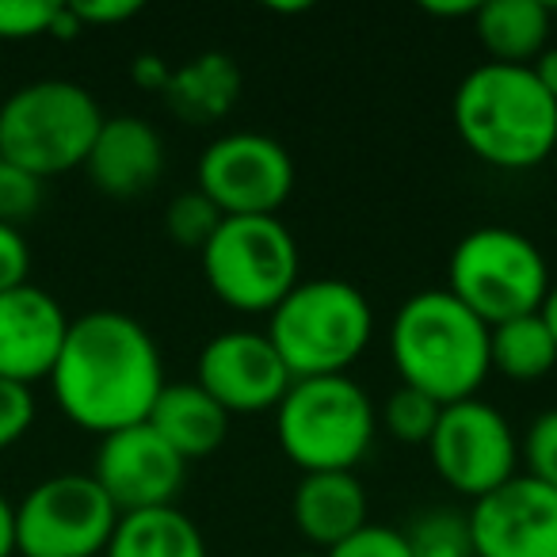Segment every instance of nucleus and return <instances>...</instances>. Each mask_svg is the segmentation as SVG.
<instances>
[{"label": "nucleus", "instance_id": "1", "mask_svg": "<svg viewBox=\"0 0 557 557\" xmlns=\"http://www.w3.org/2000/svg\"><path fill=\"white\" fill-rule=\"evenodd\" d=\"M47 382L65 420L103 440L146 424L164 389V359L153 333L131 313L92 310L70 321Z\"/></svg>", "mask_w": 557, "mask_h": 557}, {"label": "nucleus", "instance_id": "2", "mask_svg": "<svg viewBox=\"0 0 557 557\" xmlns=\"http://www.w3.org/2000/svg\"><path fill=\"white\" fill-rule=\"evenodd\" d=\"M450 123L478 161L500 172L539 169L557 146V100L531 65H473L455 88Z\"/></svg>", "mask_w": 557, "mask_h": 557}, {"label": "nucleus", "instance_id": "3", "mask_svg": "<svg viewBox=\"0 0 557 557\" xmlns=\"http://www.w3.org/2000/svg\"><path fill=\"white\" fill-rule=\"evenodd\" d=\"M389 359L401 379L440 405L478 397L488 379V325L447 287L417 290L389 321Z\"/></svg>", "mask_w": 557, "mask_h": 557}, {"label": "nucleus", "instance_id": "4", "mask_svg": "<svg viewBox=\"0 0 557 557\" xmlns=\"http://www.w3.org/2000/svg\"><path fill=\"white\" fill-rule=\"evenodd\" d=\"M268 341L287 363L290 379L348 374L374 336L371 298L336 275L302 278L268 313Z\"/></svg>", "mask_w": 557, "mask_h": 557}, {"label": "nucleus", "instance_id": "5", "mask_svg": "<svg viewBox=\"0 0 557 557\" xmlns=\"http://www.w3.org/2000/svg\"><path fill=\"white\" fill-rule=\"evenodd\" d=\"M96 96L77 81L42 77L0 103V161L39 180L85 169L103 126Z\"/></svg>", "mask_w": 557, "mask_h": 557}, {"label": "nucleus", "instance_id": "6", "mask_svg": "<svg viewBox=\"0 0 557 557\" xmlns=\"http://www.w3.org/2000/svg\"><path fill=\"white\" fill-rule=\"evenodd\" d=\"M379 432V409L351 374L295 379L275 409V440L302 473L356 470Z\"/></svg>", "mask_w": 557, "mask_h": 557}, {"label": "nucleus", "instance_id": "7", "mask_svg": "<svg viewBox=\"0 0 557 557\" xmlns=\"http://www.w3.org/2000/svg\"><path fill=\"white\" fill-rule=\"evenodd\" d=\"M447 290L493 329L539 313L549 290V263L527 233L511 225H478L450 248Z\"/></svg>", "mask_w": 557, "mask_h": 557}, {"label": "nucleus", "instance_id": "8", "mask_svg": "<svg viewBox=\"0 0 557 557\" xmlns=\"http://www.w3.org/2000/svg\"><path fill=\"white\" fill-rule=\"evenodd\" d=\"M199 260L210 295L237 313H271L302 283V252L283 218H222Z\"/></svg>", "mask_w": 557, "mask_h": 557}, {"label": "nucleus", "instance_id": "9", "mask_svg": "<svg viewBox=\"0 0 557 557\" xmlns=\"http://www.w3.org/2000/svg\"><path fill=\"white\" fill-rule=\"evenodd\" d=\"M119 523L92 473H54L16 504V554L103 557Z\"/></svg>", "mask_w": 557, "mask_h": 557}, {"label": "nucleus", "instance_id": "10", "mask_svg": "<svg viewBox=\"0 0 557 557\" xmlns=\"http://www.w3.org/2000/svg\"><path fill=\"white\" fill-rule=\"evenodd\" d=\"M195 180L225 218H278L295 191V157L271 134L230 131L202 149Z\"/></svg>", "mask_w": 557, "mask_h": 557}, {"label": "nucleus", "instance_id": "11", "mask_svg": "<svg viewBox=\"0 0 557 557\" xmlns=\"http://www.w3.org/2000/svg\"><path fill=\"white\" fill-rule=\"evenodd\" d=\"M428 458L443 485L473 504L519 473V440L496 405L466 397L443 405L440 424L428 440Z\"/></svg>", "mask_w": 557, "mask_h": 557}, {"label": "nucleus", "instance_id": "12", "mask_svg": "<svg viewBox=\"0 0 557 557\" xmlns=\"http://www.w3.org/2000/svg\"><path fill=\"white\" fill-rule=\"evenodd\" d=\"M195 382L222 405L225 412H275L290 389V371L278 359L268 333L256 329H230L202 344Z\"/></svg>", "mask_w": 557, "mask_h": 557}, {"label": "nucleus", "instance_id": "13", "mask_svg": "<svg viewBox=\"0 0 557 557\" xmlns=\"http://www.w3.org/2000/svg\"><path fill=\"white\" fill-rule=\"evenodd\" d=\"M92 478L119 508V516H131L176 504L187 462L149 424H134L103 435L96 447Z\"/></svg>", "mask_w": 557, "mask_h": 557}, {"label": "nucleus", "instance_id": "14", "mask_svg": "<svg viewBox=\"0 0 557 557\" xmlns=\"http://www.w3.org/2000/svg\"><path fill=\"white\" fill-rule=\"evenodd\" d=\"M473 557H557V488L516 473L470 504Z\"/></svg>", "mask_w": 557, "mask_h": 557}, {"label": "nucleus", "instance_id": "15", "mask_svg": "<svg viewBox=\"0 0 557 557\" xmlns=\"http://www.w3.org/2000/svg\"><path fill=\"white\" fill-rule=\"evenodd\" d=\"M70 313L50 290L24 283L0 295V379L35 386L50 379L62 356Z\"/></svg>", "mask_w": 557, "mask_h": 557}, {"label": "nucleus", "instance_id": "16", "mask_svg": "<svg viewBox=\"0 0 557 557\" xmlns=\"http://www.w3.org/2000/svg\"><path fill=\"white\" fill-rule=\"evenodd\" d=\"M85 172L96 191L111 199H138L153 191L164 172V141L153 123L141 115L103 119L92 149H88Z\"/></svg>", "mask_w": 557, "mask_h": 557}, {"label": "nucleus", "instance_id": "17", "mask_svg": "<svg viewBox=\"0 0 557 557\" xmlns=\"http://www.w3.org/2000/svg\"><path fill=\"white\" fill-rule=\"evenodd\" d=\"M367 511H371V504H367V488L356 478V470L302 473L295 500H290L298 534L325 554L341 546L348 534H356L363 523H371Z\"/></svg>", "mask_w": 557, "mask_h": 557}, {"label": "nucleus", "instance_id": "18", "mask_svg": "<svg viewBox=\"0 0 557 557\" xmlns=\"http://www.w3.org/2000/svg\"><path fill=\"white\" fill-rule=\"evenodd\" d=\"M184 462L210 458L230 435V412L199 382H164L146 420Z\"/></svg>", "mask_w": 557, "mask_h": 557}, {"label": "nucleus", "instance_id": "19", "mask_svg": "<svg viewBox=\"0 0 557 557\" xmlns=\"http://www.w3.org/2000/svg\"><path fill=\"white\" fill-rule=\"evenodd\" d=\"M554 9L546 0H488L473 12V32L488 62L531 65L546 50Z\"/></svg>", "mask_w": 557, "mask_h": 557}, {"label": "nucleus", "instance_id": "20", "mask_svg": "<svg viewBox=\"0 0 557 557\" xmlns=\"http://www.w3.org/2000/svg\"><path fill=\"white\" fill-rule=\"evenodd\" d=\"M172 115H180L184 123L207 126L225 119L240 100V70L230 54L222 50H207L195 54L191 62H184L180 70H172V81L164 88Z\"/></svg>", "mask_w": 557, "mask_h": 557}, {"label": "nucleus", "instance_id": "21", "mask_svg": "<svg viewBox=\"0 0 557 557\" xmlns=\"http://www.w3.org/2000/svg\"><path fill=\"white\" fill-rule=\"evenodd\" d=\"M103 557H210L199 523L176 504L119 516Z\"/></svg>", "mask_w": 557, "mask_h": 557}, {"label": "nucleus", "instance_id": "22", "mask_svg": "<svg viewBox=\"0 0 557 557\" xmlns=\"http://www.w3.org/2000/svg\"><path fill=\"white\" fill-rule=\"evenodd\" d=\"M488 363L511 382H539L557 367V344L539 313L488 329Z\"/></svg>", "mask_w": 557, "mask_h": 557}, {"label": "nucleus", "instance_id": "23", "mask_svg": "<svg viewBox=\"0 0 557 557\" xmlns=\"http://www.w3.org/2000/svg\"><path fill=\"white\" fill-rule=\"evenodd\" d=\"M412 557H473L470 516L458 508H428L405 527Z\"/></svg>", "mask_w": 557, "mask_h": 557}, {"label": "nucleus", "instance_id": "24", "mask_svg": "<svg viewBox=\"0 0 557 557\" xmlns=\"http://www.w3.org/2000/svg\"><path fill=\"white\" fill-rule=\"evenodd\" d=\"M443 405L432 401L428 394L412 386H397L382 405V428L394 435L397 443H412V447H428L435 424H440Z\"/></svg>", "mask_w": 557, "mask_h": 557}, {"label": "nucleus", "instance_id": "25", "mask_svg": "<svg viewBox=\"0 0 557 557\" xmlns=\"http://www.w3.org/2000/svg\"><path fill=\"white\" fill-rule=\"evenodd\" d=\"M222 218H225L222 210H218L199 187H191V191H180L176 199L169 202V210H164V233L172 237V245L202 252L207 240L218 233V225H222Z\"/></svg>", "mask_w": 557, "mask_h": 557}, {"label": "nucleus", "instance_id": "26", "mask_svg": "<svg viewBox=\"0 0 557 557\" xmlns=\"http://www.w3.org/2000/svg\"><path fill=\"white\" fill-rule=\"evenodd\" d=\"M519 458L534 481L557 488V409H546L531 420L527 435L519 440Z\"/></svg>", "mask_w": 557, "mask_h": 557}, {"label": "nucleus", "instance_id": "27", "mask_svg": "<svg viewBox=\"0 0 557 557\" xmlns=\"http://www.w3.org/2000/svg\"><path fill=\"white\" fill-rule=\"evenodd\" d=\"M42 187H47V180L32 176V172L16 169V164L0 161V222L16 225V230H20L27 218L39 214Z\"/></svg>", "mask_w": 557, "mask_h": 557}, {"label": "nucleus", "instance_id": "28", "mask_svg": "<svg viewBox=\"0 0 557 557\" xmlns=\"http://www.w3.org/2000/svg\"><path fill=\"white\" fill-rule=\"evenodd\" d=\"M58 0H0V39L27 42L50 35L58 16Z\"/></svg>", "mask_w": 557, "mask_h": 557}, {"label": "nucleus", "instance_id": "29", "mask_svg": "<svg viewBox=\"0 0 557 557\" xmlns=\"http://www.w3.org/2000/svg\"><path fill=\"white\" fill-rule=\"evenodd\" d=\"M325 557H412L409 542H405L401 527H386V523H363L356 534L333 546Z\"/></svg>", "mask_w": 557, "mask_h": 557}, {"label": "nucleus", "instance_id": "30", "mask_svg": "<svg viewBox=\"0 0 557 557\" xmlns=\"http://www.w3.org/2000/svg\"><path fill=\"white\" fill-rule=\"evenodd\" d=\"M35 424V397L32 386L0 379V450H9L20 443Z\"/></svg>", "mask_w": 557, "mask_h": 557}, {"label": "nucleus", "instance_id": "31", "mask_svg": "<svg viewBox=\"0 0 557 557\" xmlns=\"http://www.w3.org/2000/svg\"><path fill=\"white\" fill-rule=\"evenodd\" d=\"M32 245L16 225L0 222V295L32 283Z\"/></svg>", "mask_w": 557, "mask_h": 557}, {"label": "nucleus", "instance_id": "32", "mask_svg": "<svg viewBox=\"0 0 557 557\" xmlns=\"http://www.w3.org/2000/svg\"><path fill=\"white\" fill-rule=\"evenodd\" d=\"M73 16L81 27H119L141 12L138 0H73Z\"/></svg>", "mask_w": 557, "mask_h": 557}, {"label": "nucleus", "instance_id": "33", "mask_svg": "<svg viewBox=\"0 0 557 557\" xmlns=\"http://www.w3.org/2000/svg\"><path fill=\"white\" fill-rule=\"evenodd\" d=\"M131 77H134V85L146 88V92H161L164 96V88H169V81H172V65L164 62V58H157V54H141V58H134Z\"/></svg>", "mask_w": 557, "mask_h": 557}, {"label": "nucleus", "instance_id": "34", "mask_svg": "<svg viewBox=\"0 0 557 557\" xmlns=\"http://www.w3.org/2000/svg\"><path fill=\"white\" fill-rule=\"evenodd\" d=\"M16 554V504L0 493V557Z\"/></svg>", "mask_w": 557, "mask_h": 557}, {"label": "nucleus", "instance_id": "35", "mask_svg": "<svg viewBox=\"0 0 557 557\" xmlns=\"http://www.w3.org/2000/svg\"><path fill=\"white\" fill-rule=\"evenodd\" d=\"M531 73L539 77V85L546 88V92L557 100V47H546V50H542V54L531 62Z\"/></svg>", "mask_w": 557, "mask_h": 557}, {"label": "nucleus", "instance_id": "36", "mask_svg": "<svg viewBox=\"0 0 557 557\" xmlns=\"http://www.w3.org/2000/svg\"><path fill=\"white\" fill-rule=\"evenodd\" d=\"M424 12H428V16H435V20H473L478 4H470V0H455V4H432V0H428Z\"/></svg>", "mask_w": 557, "mask_h": 557}, {"label": "nucleus", "instance_id": "37", "mask_svg": "<svg viewBox=\"0 0 557 557\" xmlns=\"http://www.w3.org/2000/svg\"><path fill=\"white\" fill-rule=\"evenodd\" d=\"M539 318H542L546 333L554 336V344H557V283H549L546 298H542V306H539Z\"/></svg>", "mask_w": 557, "mask_h": 557}, {"label": "nucleus", "instance_id": "38", "mask_svg": "<svg viewBox=\"0 0 557 557\" xmlns=\"http://www.w3.org/2000/svg\"><path fill=\"white\" fill-rule=\"evenodd\" d=\"M290 557H325V554H290Z\"/></svg>", "mask_w": 557, "mask_h": 557}, {"label": "nucleus", "instance_id": "39", "mask_svg": "<svg viewBox=\"0 0 557 557\" xmlns=\"http://www.w3.org/2000/svg\"><path fill=\"white\" fill-rule=\"evenodd\" d=\"M554 157H557V146H554Z\"/></svg>", "mask_w": 557, "mask_h": 557}]
</instances>
